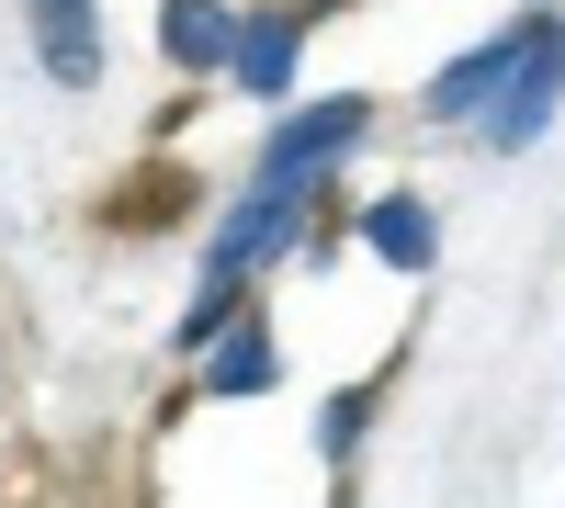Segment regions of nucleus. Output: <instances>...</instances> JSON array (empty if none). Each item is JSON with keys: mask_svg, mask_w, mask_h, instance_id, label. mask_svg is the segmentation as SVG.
Instances as JSON below:
<instances>
[{"mask_svg": "<svg viewBox=\"0 0 565 508\" xmlns=\"http://www.w3.org/2000/svg\"><path fill=\"white\" fill-rule=\"evenodd\" d=\"M362 125H373V102H351V90H340V102H306V114L260 148V193H306L317 170H340V159H351V136H362Z\"/></svg>", "mask_w": 565, "mask_h": 508, "instance_id": "1", "label": "nucleus"}, {"mask_svg": "<svg viewBox=\"0 0 565 508\" xmlns=\"http://www.w3.org/2000/svg\"><path fill=\"white\" fill-rule=\"evenodd\" d=\"M554 102H565V23L543 12V45L509 68V90L487 102V148H532V136L554 125Z\"/></svg>", "mask_w": 565, "mask_h": 508, "instance_id": "2", "label": "nucleus"}, {"mask_svg": "<svg viewBox=\"0 0 565 508\" xmlns=\"http://www.w3.org/2000/svg\"><path fill=\"white\" fill-rule=\"evenodd\" d=\"M532 45H543V12H532V23H509V34H487L476 57H452V68L430 79V114H487L498 90H509V68L532 57Z\"/></svg>", "mask_w": 565, "mask_h": 508, "instance_id": "3", "label": "nucleus"}, {"mask_svg": "<svg viewBox=\"0 0 565 508\" xmlns=\"http://www.w3.org/2000/svg\"><path fill=\"white\" fill-rule=\"evenodd\" d=\"M295 226H306V193H260V181H249V204H238V226L215 238L204 283H238V271H260V260H271L282 238H295Z\"/></svg>", "mask_w": 565, "mask_h": 508, "instance_id": "4", "label": "nucleus"}, {"mask_svg": "<svg viewBox=\"0 0 565 508\" xmlns=\"http://www.w3.org/2000/svg\"><path fill=\"white\" fill-rule=\"evenodd\" d=\"M295 45H306V12H249L238 45H226V68H238V90L282 102V90H295Z\"/></svg>", "mask_w": 565, "mask_h": 508, "instance_id": "5", "label": "nucleus"}, {"mask_svg": "<svg viewBox=\"0 0 565 508\" xmlns=\"http://www.w3.org/2000/svg\"><path fill=\"white\" fill-rule=\"evenodd\" d=\"M34 45H45V68H57V90L103 79V23H90V0H34Z\"/></svg>", "mask_w": 565, "mask_h": 508, "instance_id": "6", "label": "nucleus"}, {"mask_svg": "<svg viewBox=\"0 0 565 508\" xmlns=\"http://www.w3.org/2000/svg\"><path fill=\"white\" fill-rule=\"evenodd\" d=\"M159 45L181 68H226V45H238V12H226V0H170L159 12Z\"/></svg>", "mask_w": 565, "mask_h": 508, "instance_id": "7", "label": "nucleus"}, {"mask_svg": "<svg viewBox=\"0 0 565 508\" xmlns=\"http://www.w3.org/2000/svg\"><path fill=\"white\" fill-rule=\"evenodd\" d=\"M362 238H373V260H396V271H430L441 226H430V204H418V193H385V204L362 215Z\"/></svg>", "mask_w": 565, "mask_h": 508, "instance_id": "8", "label": "nucleus"}, {"mask_svg": "<svg viewBox=\"0 0 565 508\" xmlns=\"http://www.w3.org/2000/svg\"><path fill=\"white\" fill-rule=\"evenodd\" d=\"M271 374H282V350L260 339V316H238V328H226V339L204 350V385H215V396H260Z\"/></svg>", "mask_w": 565, "mask_h": 508, "instance_id": "9", "label": "nucleus"}, {"mask_svg": "<svg viewBox=\"0 0 565 508\" xmlns=\"http://www.w3.org/2000/svg\"><path fill=\"white\" fill-rule=\"evenodd\" d=\"M238 316H249L238 294H226V283H204V305H193V316H181V350H215L226 328H238Z\"/></svg>", "mask_w": 565, "mask_h": 508, "instance_id": "10", "label": "nucleus"}, {"mask_svg": "<svg viewBox=\"0 0 565 508\" xmlns=\"http://www.w3.org/2000/svg\"><path fill=\"white\" fill-rule=\"evenodd\" d=\"M362 419H373V396H328V407H317V452H328V464L362 441Z\"/></svg>", "mask_w": 565, "mask_h": 508, "instance_id": "11", "label": "nucleus"}]
</instances>
